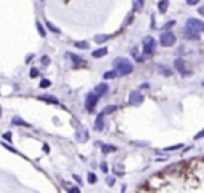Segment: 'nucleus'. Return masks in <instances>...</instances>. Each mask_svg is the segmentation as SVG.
<instances>
[{
	"mask_svg": "<svg viewBox=\"0 0 204 193\" xmlns=\"http://www.w3.org/2000/svg\"><path fill=\"white\" fill-rule=\"evenodd\" d=\"M113 67H115V70L118 75H129V73L132 72V64H131V61L126 59V58H118L113 61Z\"/></svg>",
	"mask_w": 204,
	"mask_h": 193,
	"instance_id": "obj_1",
	"label": "nucleus"
},
{
	"mask_svg": "<svg viewBox=\"0 0 204 193\" xmlns=\"http://www.w3.org/2000/svg\"><path fill=\"white\" fill-rule=\"evenodd\" d=\"M97 101H99V96L96 93H88L86 94V99H84V107H86L88 112H93L97 105Z\"/></svg>",
	"mask_w": 204,
	"mask_h": 193,
	"instance_id": "obj_2",
	"label": "nucleus"
},
{
	"mask_svg": "<svg viewBox=\"0 0 204 193\" xmlns=\"http://www.w3.org/2000/svg\"><path fill=\"white\" fill-rule=\"evenodd\" d=\"M186 27L188 29H193L195 32H204V22L201 19H196V18H188L186 19Z\"/></svg>",
	"mask_w": 204,
	"mask_h": 193,
	"instance_id": "obj_3",
	"label": "nucleus"
},
{
	"mask_svg": "<svg viewBox=\"0 0 204 193\" xmlns=\"http://www.w3.org/2000/svg\"><path fill=\"white\" fill-rule=\"evenodd\" d=\"M160 42H161V45L163 47H172V45L175 43V35L172 32H169V31H164L163 34H161V37H160Z\"/></svg>",
	"mask_w": 204,
	"mask_h": 193,
	"instance_id": "obj_4",
	"label": "nucleus"
},
{
	"mask_svg": "<svg viewBox=\"0 0 204 193\" xmlns=\"http://www.w3.org/2000/svg\"><path fill=\"white\" fill-rule=\"evenodd\" d=\"M155 47H156V43H155V38L153 37H145L144 38V54L145 56L151 54L153 51H155Z\"/></svg>",
	"mask_w": 204,
	"mask_h": 193,
	"instance_id": "obj_5",
	"label": "nucleus"
},
{
	"mask_svg": "<svg viewBox=\"0 0 204 193\" xmlns=\"http://www.w3.org/2000/svg\"><path fill=\"white\" fill-rule=\"evenodd\" d=\"M144 102V94L140 91H132L129 94V104L131 105H140Z\"/></svg>",
	"mask_w": 204,
	"mask_h": 193,
	"instance_id": "obj_6",
	"label": "nucleus"
},
{
	"mask_svg": "<svg viewBox=\"0 0 204 193\" xmlns=\"http://www.w3.org/2000/svg\"><path fill=\"white\" fill-rule=\"evenodd\" d=\"M88 137H89V134H88V131H86L84 128H78V129H77V133H75V139L78 140V142H86Z\"/></svg>",
	"mask_w": 204,
	"mask_h": 193,
	"instance_id": "obj_7",
	"label": "nucleus"
},
{
	"mask_svg": "<svg viewBox=\"0 0 204 193\" xmlns=\"http://www.w3.org/2000/svg\"><path fill=\"white\" fill-rule=\"evenodd\" d=\"M67 56H69L70 61L73 62V67H75V69H78L80 66H84V59L80 58V56H77V54H73V53H67Z\"/></svg>",
	"mask_w": 204,
	"mask_h": 193,
	"instance_id": "obj_8",
	"label": "nucleus"
},
{
	"mask_svg": "<svg viewBox=\"0 0 204 193\" xmlns=\"http://www.w3.org/2000/svg\"><path fill=\"white\" fill-rule=\"evenodd\" d=\"M199 35H201L199 32H195L193 29H188V27H185V31H183V37L188 38V40H198Z\"/></svg>",
	"mask_w": 204,
	"mask_h": 193,
	"instance_id": "obj_9",
	"label": "nucleus"
},
{
	"mask_svg": "<svg viewBox=\"0 0 204 193\" xmlns=\"http://www.w3.org/2000/svg\"><path fill=\"white\" fill-rule=\"evenodd\" d=\"M94 93L97 94L99 98H100V96H104V94H107V93H109V85H107V83H99L97 86L94 88Z\"/></svg>",
	"mask_w": 204,
	"mask_h": 193,
	"instance_id": "obj_10",
	"label": "nucleus"
},
{
	"mask_svg": "<svg viewBox=\"0 0 204 193\" xmlns=\"http://www.w3.org/2000/svg\"><path fill=\"white\" fill-rule=\"evenodd\" d=\"M94 128H96V131H102V129H104V115H102V113H99L97 118H96Z\"/></svg>",
	"mask_w": 204,
	"mask_h": 193,
	"instance_id": "obj_11",
	"label": "nucleus"
},
{
	"mask_svg": "<svg viewBox=\"0 0 204 193\" xmlns=\"http://www.w3.org/2000/svg\"><path fill=\"white\" fill-rule=\"evenodd\" d=\"M174 67H175V69H177L180 73H185V69H186V66H185V61L183 59H175L174 61Z\"/></svg>",
	"mask_w": 204,
	"mask_h": 193,
	"instance_id": "obj_12",
	"label": "nucleus"
},
{
	"mask_svg": "<svg viewBox=\"0 0 204 193\" xmlns=\"http://www.w3.org/2000/svg\"><path fill=\"white\" fill-rule=\"evenodd\" d=\"M163 184H164V180H158V177H151V179L148 180V187H150V188H153V190L160 188Z\"/></svg>",
	"mask_w": 204,
	"mask_h": 193,
	"instance_id": "obj_13",
	"label": "nucleus"
},
{
	"mask_svg": "<svg viewBox=\"0 0 204 193\" xmlns=\"http://www.w3.org/2000/svg\"><path fill=\"white\" fill-rule=\"evenodd\" d=\"M107 53H109V50H107L105 47L104 48H97V50L93 51V58H104Z\"/></svg>",
	"mask_w": 204,
	"mask_h": 193,
	"instance_id": "obj_14",
	"label": "nucleus"
},
{
	"mask_svg": "<svg viewBox=\"0 0 204 193\" xmlns=\"http://www.w3.org/2000/svg\"><path fill=\"white\" fill-rule=\"evenodd\" d=\"M167 3H169V0H161V2L158 3V10H160V13H166V11H167Z\"/></svg>",
	"mask_w": 204,
	"mask_h": 193,
	"instance_id": "obj_15",
	"label": "nucleus"
},
{
	"mask_svg": "<svg viewBox=\"0 0 204 193\" xmlns=\"http://www.w3.org/2000/svg\"><path fill=\"white\" fill-rule=\"evenodd\" d=\"M158 70H160L161 73H163V75H166V77H169V75H171V73H172V70L171 69H169V67L167 66H158Z\"/></svg>",
	"mask_w": 204,
	"mask_h": 193,
	"instance_id": "obj_16",
	"label": "nucleus"
},
{
	"mask_svg": "<svg viewBox=\"0 0 204 193\" xmlns=\"http://www.w3.org/2000/svg\"><path fill=\"white\" fill-rule=\"evenodd\" d=\"M115 110H116V105H107V107H105V109L102 110L100 113H102V115L105 117V115H109V113H113Z\"/></svg>",
	"mask_w": 204,
	"mask_h": 193,
	"instance_id": "obj_17",
	"label": "nucleus"
},
{
	"mask_svg": "<svg viewBox=\"0 0 204 193\" xmlns=\"http://www.w3.org/2000/svg\"><path fill=\"white\" fill-rule=\"evenodd\" d=\"M40 99H42V101H46V102H49V104H59V101L56 99V98H53V96H42Z\"/></svg>",
	"mask_w": 204,
	"mask_h": 193,
	"instance_id": "obj_18",
	"label": "nucleus"
},
{
	"mask_svg": "<svg viewBox=\"0 0 204 193\" xmlns=\"http://www.w3.org/2000/svg\"><path fill=\"white\" fill-rule=\"evenodd\" d=\"M13 124H21V126H29V123H26L22 118H19V117H14L13 118Z\"/></svg>",
	"mask_w": 204,
	"mask_h": 193,
	"instance_id": "obj_19",
	"label": "nucleus"
},
{
	"mask_svg": "<svg viewBox=\"0 0 204 193\" xmlns=\"http://www.w3.org/2000/svg\"><path fill=\"white\" fill-rule=\"evenodd\" d=\"M132 3H134V10L135 11L142 10V7H144V0H132Z\"/></svg>",
	"mask_w": 204,
	"mask_h": 193,
	"instance_id": "obj_20",
	"label": "nucleus"
},
{
	"mask_svg": "<svg viewBox=\"0 0 204 193\" xmlns=\"http://www.w3.org/2000/svg\"><path fill=\"white\" fill-rule=\"evenodd\" d=\"M116 75H118L116 70H110V72H105L104 73V78H105V80H110V78H115Z\"/></svg>",
	"mask_w": 204,
	"mask_h": 193,
	"instance_id": "obj_21",
	"label": "nucleus"
},
{
	"mask_svg": "<svg viewBox=\"0 0 204 193\" xmlns=\"http://www.w3.org/2000/svg\"><path fill=\"white\" fill-rule=\"evenodd\" d=\"M46 26H48V29H49L51 32H54V34H59V32H61V31L58 29V27H56L54 24H51V22H49V21H46Z\"/></svg>",
	"mask_w": 204,
	"mask_h": 193,
	"instance_id": "obj_22",
	"label": "nucleus"
},
{
	"mask_svg": "<svg viewBox=\"0 0 204 193\" xmlns=\"http://www.w3.org/2000/svg\"><path fill=\"white\" fill-rule=\"evenodd\" d=\"M88 182H89V184H96V182H97V177H96L94 172H89V174H88Z\"/></svg>",
	"mask_w": 204,
	"mask_h": 193,
	"instance_id": "obj_23",
	"label": "nucleus"
},
{
	"mask_svg": "<svg viewBox=\"0 0 204 193\" xmlns=\"http://www.w3.org/2000/svg\"><path fill=\"white\" fill-rule=\"evenodd\" d=\"M116 149L115 147H112V145H102V152L104 153H109V152H115Z\"/></svg>",
	"mask_w": 204,
	"mask_h": 193,
	"instance_id": "obj_24",
	"label": "nucleus"
},
{
	"mask_svg": "<svg viewBox=\"0 0 204 193\" xmlns=\"http://www.w3.org/2000/svg\"><path fill=\"white\" fill-rule=\"evenodd\" d=\"M75 47H77V48H83V50H88V48H89V45H88L86 42H77V43H75Z\"/></svg>",
	"mask_w": 204,
	"mask_h": 193,
	"instance_id": "obj_25",
	"label": "nucleus"
},
{
	"mask_svg": "<svg viewBox=\"0 0 204 193\" xmlns=\"http://www.w3.org/2000/svg\"><path fill=\"white\" fill-rule=\"evenodd\" d=\"M105 182H107V185H109V187H113V185H115V177H113V175H110V177H107Z\"/></svg>",
	"mask_w": 204,
	"mask_h": 193,
	"instance_id": "obj_26",
	"label": "nucleus"
},
{
	"mask_svg": "<svg viewBox=\"0 0 204 193\" xmlns=\"http://www.w3.org/2000/svg\"><path fill=\"white\" fill-rule=\"evenodd\" d=\"M180 147H182V144H177V145H172V147H166V152H172V150H177V149H180Z\"/></svg>",
	"mask_w": 204,
	"mask_h": 193,
	"instance_id": "obj_27",
	"label": "nucleus"
},
{
	"mask_svg": "<svg viewBox=\"0 0 204 193\" xmlns=\"http://www.w3.org/2000/svg\"><path fill=\"white\" fill-rule=\"evenodd\" d=\"M49 85H51V82H49V80H46V78H45V80H42V82H40V88H48Z\"/></svg>",
	"mask_w": 204,
	"mask_h": 193,
	"instance_id": "obj_28",
	"label": "nucleus"
},
{
	"mask_svg": "<svg viewBox=\"0 0 204 193\" xmlns=\"http://www.w3.org/2000/svg\"><path fill=\"white\" fill-rule=\"evenodd\" d=\"M37 29H38V34H40L42 37H45V29H43V26L40 24V22H37Z\"/></svg>",
	"mask_w": 204,
	"mask_h": 193,
	"instance_id": "obj_29",
	"label": "nucleus"
},
{
	"mask_svg": "<svg viewBox=\"0 0 204 193\" xmlns=\"http://www.w3.org/2000/svg\"><path fill=\"white\" fill-rule=\"evenodd\" d=\"M109 35H96V42H105Z\"/></svg>",
	"mask_w": 204,
	"mask_h": 193,
	"instance_id": "obj_30",
	"label": "nucleus"
},
{
	"mask_svg": "<svg viewBox=\"0 0 204 193\" xmlns=\"http://www.w3.org/2000/svg\"><path fill=\"white\" fill-rule=\"evenodd\" d=\"M67 193H80V188H78V187H70V188L67 190Z\"/></svg>",
	"mask_w": 204,
	"mask_h": 193,
	"instance_id": "obj_31",
	"label": "nucleus"
},
{
	"mask_svg": "<svg viewBox=\"0 0 204 193\" xmlns=\"http://www.w3.org/2000/svg\"><path fill=\"white\" fill-rule=\"evenodd\" d=\"M49 62H51V61H49L48 56H43V58H42V64H43V66H48Z\"/></svg>",
	"mask_w": 204,
	"mask_h": 193,
	"instance_id": "obj_32",
	"label": "nucleus"
},
{
	"mask_svg": "<svg viewBox=\"0 0 204 193\" xmlns=\"http://www.w3.org/2000/svg\"><path fill=\"white\" fill-rule=\"evenodd\" d=\"M113 171H115V174H116V175H120V174H123V168L115 166V168H113Z\"/></svg>",
	"mask_w": 204,
	"mask_h": 193,
	"instance_id": "obj_33",
	"label": "nucleus"
},
{
	"mask_svg": "<svg viewBox=\"0 0 204 193\" xmlns=\"http://www.w3.org/2000/svg\"><path fill=\"white\" fill-rule=\"evenodd\" d=\"M30 77H32V78L38 77V70H37V69H30Z\"/></svg>",
	"mask_w": 204,
	"mask_h": 193,
	"instance_id": "obj_34",
	"label": "nucleus"
},
{
	"mask_svg": "<svg viewBox=\"0 0 204 193\" xmlns=\"http://www.w3.org/2000/svg\"><path fill=\"white\" fill-rule=\"evenodd\" d=\"M204 137V129H202V131H199V133H198L196 136H195V140H198V139H202Z\"/></svg>",
	"mask_w": 204,
	"mask_h": 193,
	"instance_id": "obj_35",
	"label": "nucleus"
},
{
	"mask_svg": "<svg viewBox=\"0 0 204 193\" xmlns=\"http://www.w3.org/2000/svg\"><path fill=\"white\" fill-rule=\"evenodd\" d=\"M3 139L8 140V142H11V133H5V134H3Z\"/></svg>",
	"mask_w": 204,
	"mask_h": 193,
	"instance_id": "obj_36",
	"label": "nucleus"
},
{
	"mask_svg": "<svg viewBox=\"0 0 204 193\" xmlns=\"http://www.w3.org/2000/svg\"><path fill=\"white\" fill-rule=\"evenodd\" d=\"M100 169H102L104 172H107V171H109V168H107V163H100Z\"/></svg>",
	"mask_w": 204,
	"mask_h": 193,
	"instance_id": "obj_37",
	"label": "nucleus"
},
{
	"mask_svg": "<svg viewBox=\"0 0 204 193\" xmlns=\"http://www.w3.org/2000/svg\"><path fill=\"white\" fill-rule=\"evenodd\" d=\"M198 2H199V0H186L188 5H198Z\"/></svg>",
	"mask_w": 204,
	"mask_h": 193,
	"instance_id": "obj_38",
	"label": "nucleus"
},
{
	"mask_svg": "<svg viewBox=\"0 0 204 193\" xmlns=\"http://www.w3.org/2000/svg\"><path fill=\"white\" fill-rule=\"evenodd\" d=\"M198 13H199L201 16H204V5H202V7H199V8H198Z\"/></svg>",
	"mask_w": 204,
	"mask_h": 193,
	"instance_id": "obj_39",
	"label": "nucleus"
},
{
	"mask_svg": "<svg viewBox=\"0 0 204 193\" xmlns=\"http://www.w3.org/2000/svg\"><path fill=\"white\" fill-rule=\"evenodd\" d=\"M131 19H132V14H129V16H128V19L124 21V26H126V24H129V22H131Z\"/></svg>",
	"mask_w": 204,
	"mask_h": 193,
	"instance_id": "obj_40",
	"label": "nucleus"
},
{
	"mask_svg": "<svg viewBox=\"0 0 204 193\" xmlns=\"http://www.w3.org/2000/svg\"><path fill=\"white\" fill-rule=\"evenodd\" d=\"M171 26H174V21H169L166 26H164V29H167V27H171Z\"/></svg>",
	"mask_w": 204,
	"mask_h": 193,
	"instance_id": "obj_41",
	"label": "nucleus"
},
{
	"mask_svg": "<svg viewBox=\"0 0 204 193\" xmlns=\"http://www.w3.org/2000/svg\"><path fill=\"white\" fill-rule=\"evenodd\" d=\"M73 179H75V180H77V182H78V184H81V179H80V177H78V175H75V174H73Z\"/></svg>",
	"mask_w": 204,
	"mask_h": 193,
	"instance_id": "obj_42",
	"label": "nucleus"
},
{
	"mask_svg": "<svg viewBox=\"0 0 204 193\" xmlns=\"http://www.w3.org/2000/svg\"><path fill=\"white\" fill-rule=\"evenodd\" d=\"M0 117H2V107H0Z\"/></svg>",
	"mask_w": 204,
	"mask_h": 193,
	"instance_id": "obj_43",
	"label": "nucleus"
}]
</instances>
